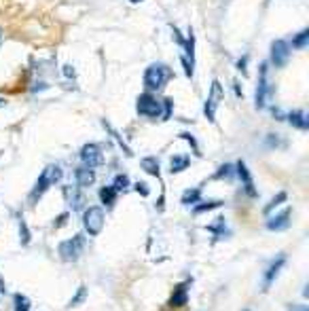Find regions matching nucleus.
Returning a JSON list of instances; mask_svg holds the SVG:
<instances>
[{
  "instance_id": "f257e3e1",
  "label": "nucleus",
  "mask_w": 309,
  "mask_h": 311,
  "mask_svg": "<svg viewBox=\"0 0 309 311\" xmlns=\"http://www.w3.org/2000/svg\"><path fill=\"white\" fill-rule=\"evenodd\" d=\"M172 76H174V72L170 66H165V64H161V62L150 64V66L144 70V87H146L148 91H161Z\"/></svg>"
},
{
  "instance_id": "f03ea898",
  "label": "nucleus",
  "mask_w": 309,
  "mask_h": 311,
  "mask_svg": "<svg viewBox=\"0 0 309 311\" xmlns=\"http://www.w3.org/2000/svg\"><path fill=\"white\" fill-rule=\"evenodd\" d=\"M60 180H62V167H60V165H49V167H45L43 174L38 176V180H36V184H34V189L30 191V203L34 205L40 197L45 195L47 191L51 189V186L60 182Z\"/></svg>"
},
{
  "instance_id": "7ed1b4c3",
  "label": "nucleus",
  "mask_w": 309,
  "mask_h": 311,
  "mask_svg": "<svg viewBox=\"0 0 309 311\" xmlns=\"http://www.w3.org/2000/svg\"><path fill=\"white\" fill-rule=\"evenodd\" d=\"M104 222H106V214L100 205H89V208L83 210V227L87 231V235L96 237L102 233Z\"/></svg>"
},
{
  "instance_id": "20e7f679",
  "label": "nucleus",
  "mask_w": 309,
  "mask_h": 311,
  "mask_svg": "<svg viewBox=\"0 0 309 311\" xmlns=\"http://www.w3.org/2000/svg\"><path fill=\"white\" fill-rule=\"evenodd\" d=\"M267 70H269V64H260L259 68V85H256V96H254V106L259 110H263L267 106V99L271 98V85H269V79H267Z\"/></svg>"
},
{
  "instance_id": "39448f33",
  "label": "nucleus",
  "mask_w": 309,
  "mask_h": 311,
  "mask_svg": "<svg viewBox=\"0 0 309 311\" xmlns=\"http://www.w3.org/2000/svg\"><path fill=\"white\" fill-rule=\"evenodd\" d=\"M136 110H138V115H142V116L157 119V116H161V99H157V96H153L150 91L140 93L136 99Z\"/></svg>"
},
{
  "instance_id": "423d86ee",
  "label": "nucleus",
  "mask_w": 309,
  "mask_h": 311,
  "mask_svg": "<svg viewBox=\"0 0 309 311\" xmlns=\"http://www.w3.org/2000/svg\"><path fill=\"white\" fill-rule=\"evenodd\" d=\"M223 99H225V91H223L220 81H212V87H210V93H208V99H206V106H203V115H206L208 121L216 119V110H218Z\"/></svg>"
},
{
  "instance_id": "0eeeda50",
  "label": "nucleus",
  "mask_w": 309,
  "mask_h": 311,
  "mask_svg": "<svg viewBox=\"0 0 309 311\" xmlns=\"http://www.w3.org/2000/svg\"><path fill=\"white\" fill-rule=\"evenodd\" d=\"M83 250H85V235H81V233L60 244V256L64 262H74Z\"/></svg>"
},
{
  "instance_id": "6e6552de",
  "label": "nucleus",
  "mask_w": 309,
  "mask_h": 311,
  "mask_svg": "<svg viewBox=\"0 0 309 311\" xmlns=\"http://www.w3.org/2000/svg\"><path fill=\"white\" fill-rule=\"evenodd\" d=\"M81 161H83L85 167H100L104 163V155H102V148L98 144H85L83 148H81Z\"/></svg>"
},
{
  "instance_id": "1a4fd4ad",
  "label": "nucleus",
  "mask_w": 309,
  "mask_h": 311,
  "mask_svg": "<svg viewBox=\"0 0 309 311\" xmlns=\"http://www.w3.org/2000/svg\"><path fill=\"white\" fill-rule=\"evenodd\" d=\"M290 60V43L286 40H273L271 43V64L276 68H284Z\"/></svg>"
},
{
  "instance_id": "9d476101",
  "label": "nucleus",
  "mask_w": 309,
  "mask_h": 311,
  "mask_svg": "<svg viewBox=\"0 0 309 311\" xmlns=\"http://www.w3.org/2000/svg\"><path fill=\"white\" fill-rule=\"evenodd\" d=\"M284 265H286V254H279L277 258H273L269 262V267L265 269V275H263V290L271 288V284L277 279V275L284 269Z\"/></svg>"
},
{
  "instance_id": "9b49d317",
  "label": "nucleus",
  "mask_w": 309,
  "mask_h": 311,
  "mask_svg": "<svg viewBox=\"0 0 309 311\" xmlns=\"http://www.w3.org/2000/svg\"><path fill=\"white\" fill-rule=\"evenodd\" d=\"M235 174H237V178L242 180V184H244V191H246V195L248 197H256L259 193H256V189H254V180H252V174H250V169H248V165L244 163L242 159L235 163Z\"/></svg>"
},
{
  "instance_id": "f8f14e48",
  "label": "nucleus",
  "mask_w": 309,
  "mask_h": 311,
  "mask_svg": "<svg viewBox=\"0 0 309 311\" xmlns=\"http://www.w3.org/2000/svg\"><path fill=\"white\" fill-rule=\"evenodd\" d=\"M193 284V279H186L182 284H178L176 288L172 290V296H170V305L172 307H184L189 303V286Z\"/></svg>"
},
{
  "instance_id": "ddd939ff",
  "label": "nucleus",
  "mask_w": 309,
  "mask_h": 311,
  "mask_svg": "<svg viewBox=\"0 0 309 311\" xmlns=\"http://www.w3.org/2000/svg\"><path fill=\"white\" fill-rule=\"evenodd\" d=\"M64 195H66V201L74 212L85 210V195L79 186H66V189H64Z\"/></svg>"
},
{
  "instance_id": "4468645a",
  "label": "nucleus",
  "mask_w": 309,
  "mask_h": 311,
  "mask_svg": "<svg viewBox=\"0 0 309 311\" xmlns=\"http://www.w3.org/2000/svg\"><path fill=\"white\" fill-rule=\"evenodd\" d=\"M290 216H293V210L290 208L282 210L279 214H276L273 218L267 220V229H269V231H286L290 225Z\"/></svg>"
},
{
  "instance_id": "2eb2a0df",
  "label": "nucleus",
  "mask_w": 309,
  "mask_h": 311,
  "mask_svg": "<svg viewBox=\"0 0 309 311\" xmlns=\"http://www.w3.org/2000/svg\"><path fill=\"white\" fill-rule=\"evenodd\" d=\"M74 178H77L79 189H87V186H91L93 182H96V172H93L91 167L81 165V167L74 169Z\"/></svg>"
},
{
  "instance_id": "dca6fc26",
  "label": "nucleus",
  "mask_w": 309,
  "mask_h": 311,
  "mask_svg": "<svg viewBox=\"0 0 309 311\" xmlns=\"http://www.w3.org/2000/svg\"><path fill=\"white\" fill-rule=\"evenodd\" d=\"M288 123L296 129H301V131H307L309 129V119H307V113L301 108L293 110V113H288Z\"/></svg>"
},
{
  "instance_id": "f3484780",
  "label": "nucleus",
  "mask_w": 309,
  "mask_h": 311,
  "mask_svg": "<svg viewBox=\"0 0 309 311\" xmlns=\"http://www.w3.org/2000/svg\"><path fill=\"white\" fill-rule=\"evenodd\" d=\"M189 165H191V157L189 155H174L172 159H170V172L172 174L184 172Z\"/></svg>"
},
{
  "instance_id": "a211bd4d",
  "label": "nucleus",
  "mask_w": 309,
  "mask_h": 311,
  "mask_svg": "<svg viewBox=\"0 0 309 311\" xmlns=\"http://www.w3.org/2000/svg\"><path fill=\"white\" fill-rule=\"evenodd\" d=\"M140 167L150 176H157V178L161 176V167H159V159H157V157H144V159L140 161Z\"/></svg>"
},
{
  "instance_id": "6ab92c4d",
  "label": "nucleus",
  "mask_w": 309,
  "mask_h": 311,
  "mask_svg": "<svg viewBox=\"0 0 309 311\" xmlns=\"http://www.w3.org/2000/svg\"><path fill=\"white\" fill-rule=\"evenodd\" d=\"M116 197H119V193H116L113 186H102V189H100V201L106 205V208H113L114 201H116Z\"/></svg>"
},
{
  "instance_id": "aec40b11",
  "label": "nucleus",
  "mask_w": 309,
  "mask_h": 311,
  "mask_svg": "<svg viewBox=\"0 0 309 311\" xmlns=\"http://www.w3.org/2000/svg\"><path fill=\"white\" fill-rule=\"evenodd\" d=\"M286 199H288V193H286V191H279V193H277V195H276V197H273V199H271V201H269V203H267V205H265V208H263V214H265V216H269V214L273 212V210H276V208H277V205H282L284 201H286Z\"/></svg>"
},
{
  "instance_id": "412c9836",
  "label": "nucleus",
  "mask_w": 309,
  "mask_h": 311,
  "mask_svg": "<svg viewBox=\"0 0 309 311\" xmlns=\"http://www.w3.org/2000/svg\"><path fill=\"white\" fill-rule=\"evenodd\" d=\"M184 57L189 60L191 64H195V34H193V30H189V36H186V40H184Z\"/></svg>"
},
{
  "instance_id": "4be33fe9",
  "label": "nucleus",
  "mask_w": 309,
  "mask_h": 311,
  "mask_svg": "<svg viewBox=\"0 0 309 311\" xmlns=\"http://www.w3.org/2000/svg\"><path fill=\"white\" fill-rule=\"evenodd\" d=\"M201 201V189H186L182 193V203L184 205H195Z\"/></svg>"
},
{
  "instance_id": "5701e85b",
  "label": "nucleus",
  "mask_w": 309,
  "mask_h": 311,
  "mask_svg": "<svg viewBox=\"0 0 309 311\" xmlns=\"http://www.w3.org/2000/svg\"><path fill=\"white\" fill-rule=\"evenodd\" d=\"M13 309L15 311H30L32 309V303H30V298H28L26 295H17L13 296Z\"/></svg>"
},
{
  "instance_id": "b1692460",
  "label": "nucleus",
  "mask_w": 309,
  "mask_h": 311,
  "mask_svg": "<svg viewBox=\"0 0 309 311\" xmlns=\"http://www.w3.org/2000/svg\"><path fill=\"white\" fill-rule=\"evenodd\" d=\"M233 174H235V167H233L231 163H225V165H220V167L216 169V174H214L212 178H214V180H225V178L231 180Z\"/></svg>"
},
{
  "instance_id": "393cba45",
  "label": "nucleus",
  "mask_w": 309,
  "mask_h": 311,
  "mask_svg": "<svg viewBox=\"0 0 309 311\" xmlns=\"http://www.w3.org/2000/svg\"><path fill=\"white\" fill-rule=\"evenodd\" d=\"M307 45H309V30H301V32L293 38V45H290V47H294V49L303 51V49H307Z\"/></svg>"
},
{
  "instance_id": "a878e982",
  "label": "nucleus",
  "mask_w": 309,
  "mask_h": 311,
  "mask_svg": "<svg viewBox=\"0 0 309 311\" xmlns=\"http://www.w3.org/2000/svg\"><path fill=\"white\" fill-rule=\"evenodd\" d=\"M223 205V201H206V203H195V208H193V214L195 216H199V214H203V212H210V210H216V208H220Z\"/></svg>"
},
{
  "instance_id": "bb28decb",
  "label": "nucleus",
  "mask_w": 309,
  "mask_h": 311,
  "mask_svg": "<svg viewBox=\"0 0 309 311\" xmlns=\"http://www.w3.org/2000/svg\"><path fill=\"white\" fill-rule=\"evenodd\" d=\"M102 123H104V127H106V129H108V131H110V136H113V138L116 140V142H119V146H121V148H123V150H125V155H127V157H131V155H133V152H131V148H130V146H127V144L123 142V138H121V136H119V133H116V131H114V129H113V125H110V123H108L106 119H104Z\"/></svg>"
},
{
  "instance_id": "cd10ccee",
  "label": "nucleus",
  "mask_w": 309,
  "mask_h": 311,
  "mask_svg": "<svg viewBox=\"0 0 309 311\" xmlns=\"http://www.w3.org/2000/svg\"><path fill=\"white\" fill-rule=\"evenodd\" d=\"M206 229H208L210 233H216L218 237H225V229H227V222H225V218H223V216H218V218H216V222H214V225H208ZM218 237H216V239H218Z\"/></svg>"
},
{
  "instance_id": "c85d7f7f",
  "label": "nucleus",
  "mask_w": 309,
  "mask_h": 311,
  "mask_svg": "<svg viewBox=\"0 0 309 311\" xmlns=\"http://www.w3.org/2000/svg\"><path fill=\"white\" fill-rule=\"evenodd\" d=\"M116 193H121V191H127L130 189V178H127L125 174H119V176H114V182L110 184Z\"/></svg>"
},
{
  "instance_id": "c756f323",
  "label": "nucleus",
  "mask_w": 309,
  "mask_h": 311,
  "mask_svg": "<svg viewBox=\"0 0 309 311\" xmlns=\"http://www.w3.org/2000/svg\"><path fill=\"white\" fill-rule=\"evenodd\" d=\"M19 239H21V246L30 244V231H28V225L23 218H19Z\"/></svg>"
},
{
  "instance_id": "7c9ffc66",
  "label": "nucleus",
  "mask_w": 309,
  "mask_h": 311,
  "mask_svg": "<svg viewBox=\"0 0 309 311\" xmlns=\"http://www.w3.org/2000/svg\"><path fill=\"white\" fill-rule=\"evenodd\" d=\"M172 108H174L172 98H165V99H163V106H161V119L163 121H167L172 116Z\"/></svg>"
},
{
  "instance_id": "2f4dec72",
  "label": "nucleus",
  "mask_w": 309,
  "mask_h": 311,
  "mask_svg": "<svg viewBox=\"0 0 309 311\" xmlns=\"http://www.w3.org/2000/svg\"><path fill=\"white\" fill-rule=\"evenodd\" d=\"M180 138H182V140H186V142H189L191 146H193V152H195V155H197V157H199V155H201V150H199V144H197V140H195L193 136H191V133H189V131H182V133H180Z\"/></svg>"
},
{
  "instance_id": "473e14b6",
  "label": "nucleus",
  "mask_w": 309,
  "mask_h": 311,
  "mask_svg": "<svg viewBox=\"0 0 309 311\" xmlns=\"http://www.w3.org/2000/svg\"><path fill=\"white\" fill-rule=\"evenodd\" d=\"M85 296H87V288H85V286H81V288L77 290V296L70 301V307H77V305H81V303L85 301Z\"/></svg>"
},
{
  "instance_id": "72a5a7b5",
  "label": "nucleus",
  "mask_w": 309,
  "mask_h": 311,
  "mask_svg": "<svg viewBox=\"0 0 309 311\" xmlns=\"http://www.w3.org/2000/svg\"><path fill=\"white\" fill-rule=\"evenodd\" d=\"M180 62H182V66H184V74L189 76V79H193V74H195V64H191L184 55L180 57Z\"/></svg>"
},
{
  "instance_id": "f704fd0d",
  "label": "nucleus",
  "mask_w": 309,
  "mask_h": 311,
  "mask_svg": "<svg viewBox=\"0 0 309 311\" xmlns=\"http://www.w3.org/2000/svg\"><path fill=\"white\" fill-rule=\"evenodd\" d=\"M133 189H136L142 197H148V195H150V189H148L146 182H136V184H133Z\"/></svg>"
},
{
  "instance_id": "c9c22d12",
  "label": "nucleus",
  "mask_w": 309,
  "mask_h": 311,
  "mask_svg": "<svg viewBox=\"0 0 309 311\" xmlns=\"http://www.w3.org/2000/svg\"><path fill=\"white\" fill-rule=\"evenodd\" d=\"M246 62H248V55H244L242 60H237V70H240V72L246 76L248 74V68H246Z\"/></svg>"
},
{
  "instance_id": "e433bc0d",
  "label": "nucleus",
  "mask_w": 309,
  "mask_h": 311,
  "mask_svg": "<svg viewBox=\"0 0 309 311\" xmlns=\"http://www.w3.org/2000/svg\"><path fill=\"white\" fill-rule=\"evenodd\" d=\"M172 30H174V32H172V36L176 38V43H178L180 47H184V38H182V34L178 32V28H172Z\"/></svg>"
},
{
  "instance_id": "4c0bfd02",
  "label": "nucleus",
  "mask_w": 309,
  "mask_h": 311,
  "mask_svg": "<svg viewBox=\"0 0 309 311\" xmlns=\"http://www.w3.org/2000/svg\"><path fill=\"white\" fill-rule=\"evenodd\" d=\"M64 74H66L68 79H74V76H77V72H74V68L70 66V64H66V66H64Z\"/></svg>"
},
{
  "instance_id": "58836bf2",
  "label": "nucleus",
  "mask_w": 309,
  "mask_h": 311,
  "mask_svg": "<svg viewBox=\"0 0 309 311\" xmlns=\"http://www.w3.org/2000/svg\"><path fill=\"white\" fill-rule=\"evenodd\" d=\"M277 142H279V138L273 136V133H271L269 138H267V146H271V148H273V146H277Z\"/></svg>"
},
{
  "instance_id": "ea45409f",
  "label": "nucleus",
  "mask_w": 309,
  "mask_h": 311,
  "mask_svg": "<svg viewBox=\"0 0 309 311\" xmlns=\"http://www.w3.org/2000/svg\"><path fill=\"white\" fill-rule=\"evenodd\" d=\"M290 311H309V307H305V305H293Z\"/></svg>"
},
{
  "instance_id": "a19ab883",
  "label": "nucleus",
  "mask_w": 309,
  "mask_h": 311,
  "mask_svg": "<svg viewBox=\"0 0 309 311\" xmlns=\"http://www.w3.org/2000/svg\"><path fill=\"white\" fill-rule=\"evenodd\" d=\"M66 218H68V214H62L60 218H57V222H55V227H62L64 222H66Z\"/></svg>"
},
{
  "instance_id": "79ce46f5",
  "label": "nucleus",
  "mask_w": 309,
  "mask_h": 311,
  "mask_svg": "<svg viewBox=\"0 0 309 311\" xmlns=\"http://www.w3.org/2000/svg\"><path fill=\"white\" fill-rule=\"evenodd\" d=\"M4 292H7V284H4L2 275H0V295H4Z\"/></svg>"
},
{
  "instance_id": "37998d69",
  "label": "nucleus",
  "mask_w": 309,
  "mask_h": 311,
  "mask_svg": "<svg viewBox=\"0 0 309 311\" xmlns=\"http://www.w3.org/2000/svg\"><path fill=\"white\" fill-rule=\"evenodd\" d=\"M271 113H273V116H276V119H279V121H282V119H284V115H282V113H279V108H273V110H271Z\"/></svg>"
},
{
  "instance_id": "c03bdc74",
  "label": "nucleus",
  "mask_w": 309,
  "mask_h": 311,
  "mask_svg": "<svg viewBox=\"0 0 309 311\" xmlns=\"http://www.w3.org/2000/svg\"><path fill=\"white\" fill-rule=\"evenodd\" d=\"M131 2H133V4H138V2H142V0H131Z\"/></svg>"
},
{
  "instance_id": "a18cd8bd",
  "label": "nucleus",
  "mask_w": 309,
  "mask_h": 311,
  "mask_svg": "<svg viewBox=\"0 0 309 311\" xmlns=\"http://www.w3.org/2000/svg\"><path fill=\"white\" fill-rule=\"evenodd\" d=\"M2 104H4V102H2V99H0V106H2Z\"/></svg>"
}]
</instances>
